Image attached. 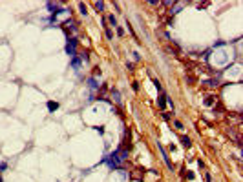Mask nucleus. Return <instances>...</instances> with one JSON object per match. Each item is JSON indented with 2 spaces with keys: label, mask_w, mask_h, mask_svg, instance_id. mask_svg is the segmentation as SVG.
Listing matches in <instances>:
<instances>
[{
  "label": "nucleus",
  "mask_w": 243,
  "mask_h": 182,
  "mask_svg": "<svg viewBox=\"0 0 243 182\" xmlns=\"http://www.w3.org/2000/svg\"><path fill=\"white\" fill-rule=\"evenodd\" d=\"M66 53L71 58L77 57V40H75V38H69V42L66 44Z\"/></svg>",
  "instance_id": "nucleus-1"
},
{
  "label": "nucleus",
  "mask_w": 243,
  "mask_h": 182,
  "mask_svg": "<svg viewBox=\"0 0 243 182\" xmlns=\"http://www.w3.org/2000/svg\"><path fill=\"white\" fill-rule=\"evenodd\" d=\"M157 147H159V151H161V155H163V160H165V162H166V166H168V168H170V169H174V164H172V162H170V159H168V155H166V151H165V147H163L161 144H157Z\"/></svg>",
  "instance_id": "nucleus-2"
},
{
  "label": "nucleus",
  "mask_w": 243,
  "mask_h": 182,
  "mask_svg": "<svg viewBox=\"0 0 243 182\" xmlns=\"http://www.w3.org/2000/svg\"><path fill=\"white\" fill-rule=\"evenodd\" d=\"M88 87L90 89H99V84H97L95 78H88Z\"/></svg>",
  "instance_id": "nucleus-3"
},
{
  "label": "nucleus",
  "mask_w": 243,
  "mask_h": 182,
  "mask_svg": "<svg viewBox=\"0 0 243 182\" xmlns=\"http://www.w3.org/2000/svg\"><path fill=\"white\" fill-rule=\"evenodd\" d=\"M157 104H159L161 109H165V106H166V97H165V95H161L159 98H157Z\"/></svg>",
  "instance_id": "nucleus-4"
},
{
  "label": "nucleus",
  "mask_w": 243,
  "mask_h": 182,
  "mask_svg": "<svg viewBox=\"0 0 243 182\" xmlns=\"http://www.w3.org/2000/svg\"><path fill=\"white\" fill-rule=\"evenodd\" d=\"M71 67H73V69H79V67H81V60H79L77 57L71 58Z\"/></svg>",
  "instance_id": "nucleus-5"
},
{
  "label": "nucleus",
  "mask_w": 243,
  "mask_h": 182,
  "mask_svg": "<svg viewBox=\"0 0 243 182\" xmlns=\"http://www.w3.org/2000/svg\"><path fill=\"white\" fill-rule=\"evenodd\" d=\"M133 179H143L145 177V169H135V173H132Z\"/></svg>",
  "instance_id": "nucleus-6"
},
{
  "label": "nucleus",
  "mask_w": 243,
  "mask_h": 182,
  "mask_svg": "<svg viewBox=\"0 0 243 182\" xmlns=\"http://www.w3.org/2000/svg\"><path fill=\"white\" fill-rule=\"evenodd\" d=\"M181 144L185 146V147H190L192 146V140L188 139V137H181Z\"/></svg>",
  "instance_id": "nucleus-7"
},
{
  "label": "nucleus",
  "mask_w": 243,
  "mask_h": 182,
  "mask_svg": "<svg viewBox=\"0 0 243 182\" xmlns=\"http://www.w3.org/2000/svg\"><path fill=\"white\" fill-rule=\"evenodd\" d=\"M57 107H59L57 102H48V109H49V111H55Z\"/></svg>",
  "instance_id": "nucleus-8"
},
{
  "label": "nucleus",
  "mask_w": 243,
  "mask_h": 182,
  "mask_svg": "<svg viewBox=\"0 0 243 182\" xmlns=\"http://www.w3.org/2000/svg\"><path fill=\"white\" fill-rule=\"evenodd\" d=\"M216 102V98L214 97H207V100H205V106H212Z\"/></svg>",
  "instance_id": "nucleus-9"
},
{
  "label": "nucleus",
  "mask_w": 243,
  "mask_h": 182,
  "mask_svg": "<svg viewBox=\"0 0 243 182\" xmlns=\"http://www.w3.org/2000/svg\"><path fill=\"white\" fill-rule=\"evenodd\" d=\"M108 22H110V24H112V26H113V27H115V26H117V18H115V17H113V15H110V17H108Z\"/></svg>",
  "instance_id": "nucleus-10"
},
{
  "label": "nucleus",
  "mask_w": 243,
  "mask_h": 182,
  "mask_svg": "<svg viewBox=\"0 0 243 182\" xmlns=\"http://www.w3.org/2000/svg\"><path fill=\"white\" fill-rule=\"evenodd\" d=\"M95 9H97L99 13H101L102 9H104V2H95Z\"/></svg>",
  "instance_id": "nucleus-11"
},
{
  "label": "nucleus",
  "mask_w": 243,
  "mask_h": 182,
  "mask_svg": "<svg viewBox=\"0 0 243 182\" xmlns=\"http://www.w3.org/2000/svg\"><path fill=\"white\" fill-rule=\"evenodd\" d=\"M79 9H81V13L82 15H86L88 11H86V6H84V4H79Z\"/></svg>",
  "instance_id": "nucleus-12"
},
{
  "label": "nucleus",
  "mask_w": 243,
  "mask_h": 182,
  "mask_svg": "<svg viewBox=\"0 0 243 182\" xmlns=\"http://www.w3.org/2000/svg\"><path fill=\"white\" fill-rule=\"evenodd\" d=\"M153 86H155L157 91H161V82H159V80H153Z\"/></svg>",
  "instance_id": "nucleus-13"
},
{
  "label": "nucleus",
  "mask_w": 243,
  "mask_h": 182,
  "mask_svg": "<svg viewBox=\"0 0 243 182\" xmlns=\"http://www.w3.org/2000/svg\"><path fill=\"white\" fill-rule=\"evenodd\" d=\"M174 126H176V129H183V124H181L179 120H176V122H174Z\"/></svg>",
  "instance_id": "nucleus-14"
},
{
  "label": "nucleus",
  "mask_w": 243,
  "mask_h": 182,
  "mask_svg": "<svg viewBox=\"0 0 243 182\" xmlns=\"http://www.w3.org/2000/svg\"><path fill=\"white\" fill-rule=\"evenodd\" d=\"M106 38H108V40H112V38H113V33L110 31V29H106Z\"/></svg>",
  "instance_id": "nucleus-15"
},
{
  "label": "nucleus",
  "mask_w": 243,
  "mask_h": 182,
  "mask_svg": "<svg viewBox=\"0 0 243 182\" xmlns=\"http://www.w3.org/2000/svg\"><path fill=\"white\" fill-rule=\"evenodd\" d=\"M132 87H133V91H139V82H132Z\"/></svg>",
  "instance_id": "nucleus-16"
},
{
  "label": "nucleus",
  "mask_w": 243,
  "mask_h": 182,
  "mask_svg": "<svg viewBox=\"0 0 243 182\" xmlns=\"http://www.w3.org/2000/svg\"><path fill=\"white\" fill-rule=\"evenodd\" d=\"M117 35L123 37V35H125V29H123V27H117Z\"/></svg>",
  "instance_id": "nucleus-17"
},
{
  "label": "nucleus",
  "mask_w": 243,
  "mask_h": 182,
  "mask_svg": "<svg viewBox=\"0 0 243 182\" xmlns=\"http://www.w3.org/2000/svg\"><path fill=\"white\" fill-rule=\"evenodd\" d=\"M6 168H7V166L4 164V162H0V169H6Z\"/></svg>",
  "instance_id": "nucleus-18"
},
{
  "label": "nucleus",
  "mask_w": 243,
  "mask_h": 182,
  "mask_svg": "<svg viewBox=\"0 0 243 182\" xmlns=\"http://www.w3.org/2000/svg\"><path fill=\"white\" fill-rule=\"evenodd\" d=\"M0 182H2V175H0Z\"/></svg>",
  "instance_id": "nucleus-19"
}]
</instances>
